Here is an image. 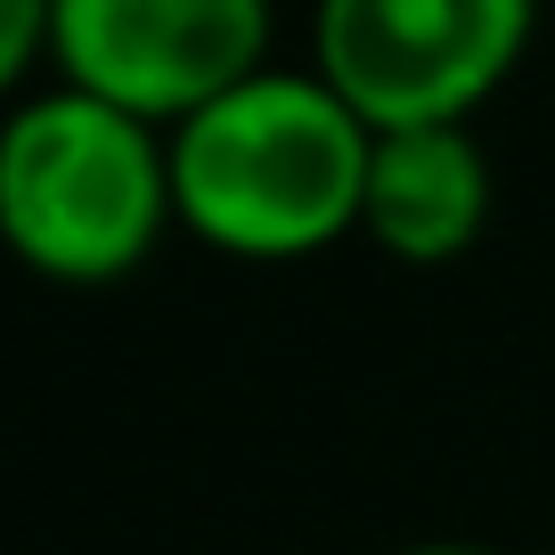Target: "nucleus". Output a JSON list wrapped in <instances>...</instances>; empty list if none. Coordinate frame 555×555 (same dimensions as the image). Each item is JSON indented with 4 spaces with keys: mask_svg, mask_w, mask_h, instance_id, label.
<instances>
[{
    "mask_svg": "<svg viewBox=\"0 0 555 555\" xmlns=\"http://www.w3.org/2000/svg\"><path fill=\"white\" fill-rule=\"evenodd\" d=\"M384 555H506V547H482V539H409V547H384Z\"/></svg>",
    "mask_w": 555,
    "mask_h": 555,
    "instance_id": "0eeeda50",
    "label": "nucleus"
},
{
    "mask_svg": "<svg viewBox=\"0 0 555 555\" xmlns=\"http://www.w3.org/2000/svg\"><path fill=\"white\" fill-rule=\"evenodd\" d=\"M499 180L474 122H409L376 131L367 156V196H360V237L400 270H450L482 245Z\"/></svg>",
    "mask_w": 555,
    "mask_h": 555,
    "instance_id": "39448f33",
    "label": "nucleus"
},
{
    "mask_svg": "<svg viewBox=\"0 0 555 555\" xmlns=\"http://www.w3.org/2000/svg\"><path fill=\"white\" fill-rule=\"evenodd\" d=\"M50 41H57V0H0V82L34 90L50 74Z\"/></svg>",
    "mask_w": 555,
    "mask_h": 555,
    "instance_id": "423d86ee",
    "label": "nucleus"
},
{
    "mask_svg": "<svg viewBox=\"0 0 555 555\" xmlns=\"http://www.w3.org/2000/svg\"><path fill=\"white\" fill-rule=\"evenodd\" d=\"M278 0H57L50 82L99 90L131 115H196L270 66Z\"/></svg>",
    "mask_w": 555,
    "mask_h": 555,
    "instance_id": "20e7f679",
    "label": "nucleus"
},
{
    "mask_svg": "<svg viewBox=\"0 0 555 555\" xmlns=\"http://www.w3.org/2000/svg\"><path fill=\"white\" fill-rule=\"evenodd\" d=\"M376 122L319 66H261L172 122L180 229L221 261L286 270L360 237Z\"/></svg>",
    "mask_w": 555,
    "mask_h": 555,
    "instance_id": "f257e3e1",
    "label": "nucleus"
},
{
    "mask_svg": "<svg viewBox=\"0 0 555 555\" xmlns=\"http://www.w3.org/2000/svg\"><path fill=\"white\" fill-rule=\"evenodd\" d=\"M180 229L172 131L74 82L17 90L0 122V237L50 286H115Z\"/></svg>",
    "mask_w": 555,
    "mask_h": 555,
    "instance_id": "f03ea898",
    "label": "nucleus"
},
{
    "mask_svg": "<svg viewBox=\"0 0 555 555\" xmlns=\"http://www.w3.org/2000/svg\"><path fill=\"white\" fill-rule=\"evenodd\" d=\"M539 0H311V66L376 131L474 122L531 57Z\"/></svg>",
    "mask_w": 555,
    "mask_h": 555,
    "instance_id": "7ed1b4c3",
    "label": "nucleus"
}]
</instances>
